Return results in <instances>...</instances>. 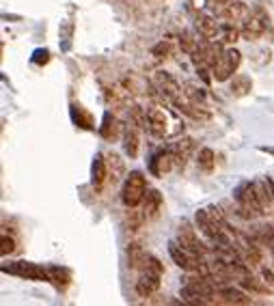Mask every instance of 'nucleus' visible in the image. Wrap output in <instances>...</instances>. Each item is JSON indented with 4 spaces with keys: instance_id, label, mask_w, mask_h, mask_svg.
<instances>
[{
    "instance_id": "obj_13",
    "label": "nucleus",
    "mask_w": 274,
    "mask_h": 306,
    "mask_svg": "<svg viewBox=\"0 0 274 306\" xmlns=\"http://www.w3.org/2000/svg\"><path fill=\"white\" fill-rule=\"evenodd\" d=\"M197 28L199 32L203 35L205 39H218V32H220V24L214 19L212 15H199L197 17Z\"/></svg>"
},
{
    "instance_id": "obj_18",
    "label": "nucleus",
    "mask_w": 274,
    "mask_h": 306,
    "mask_svg": "<svg viewBox=\"0 0 274 306\" xmlns=\"http://www.w3.org/2000/svg\"><path fill=\"white\" fill-rule=\"evenodd\" d=\"M100 134H102V138H106V140H115L117 136H119V121L115 119L113 112H106V114H104Z\"/></svg>"
},
{
    "instance_id": "obj_8",
    "label": "nucleus",
    "mask_w": 274,
    "mask_h": 306,
    "mask_svg": "<svg viewBox=\"0 0 274 306\" xmlns=\"http://www.w3.org/2000/svg\"><path fill=\"white\" fill-rule=\"evenodd\" d=\"M177 242L184 246L186 250H190L194 252V255H201V257H205V244L203 242H199V237H197V233H194V229L188 222H181L179 226V231H177Z\"/></svg>"
},
{
    "instance_id": "obj_11",
    "label": "nucleus",
    "mask_w": 274,
    "mask_h": 306,
    "mask_svg": "<svg viewBox=\"0 0 274 306\" xmlns=\"http://www.w3.org/2000/svg\"><path fill=\"white\" fill-rule=\"evenodd\" d=\"M160 278L158 274H153V272H140L138 281H136V294L140 298H149L151 294H155L160 287Z\"/></svg>"
},
{
    "instance_id": "obj_6",
    "label": "nucleus",
    "mask_w": 274,
    "mask_h": 306,
    "mask_svg": "<svg viewBox=\"0 0 274 306\" xmlns=\"http://www.w3.org/2000/svg\"><path fill=\"white\" fill-rule=\"evenodd\" d=\"M266 28H268V15H266V11L264 9H255V11H251V15L249 19L242 24V28H240V32L249 39H259L266 32Z\"/></svg>"
},
{
    "instance_id": "obj_24",
    "label": "nucleus",
    "mask_w": 274,
    "mask_h": 306,
    "mask_svg": "<svg viewBox=\"0 0 274 306\" xmlns=\"http://www.w3.org/2000/svg\"><path fill=\"white\" fill-rule=\"evenodd\" d=\"M253 87V82H251V78H246V76H236L233 78V84H231V93H236V95H246L251 91Z\"/></svg>"
},
{
    "instance_id": "obj_7",
    "label": "nucleus",
    "mask_w": 274,
    "mask_h": 306,
    "mask_svg": "<svg viewBox=\"0 0 274 306\" xmlns=\"http://www.w3.org/2000/svg\"><path fill=\"white\" fill-rule=\"evenodd\" d=\"M168 114L162 108H149L147 110V129L155 138H164L168 136Z\"/></svg>"
},
{
    "instance_id": "obj_27",
    "label": "nucleus",
    "mask_w": 274,
    "mask_h": 306,
    "mask_svg": "<svg viewBox=\"0 0 274 306\" xmlns=\"http://www.w3.org/2000/svg\"><path fill=\"white\" fill-rule=\"evenodd\" d=\"M0 244H2V246H0V255H2V257L11 255V252L15 250V244H13V239L6 235V233H2V237H0Z\"/></svg>"
},
{
    "instance_id": "obj_32",
    "label": "nucleus",
    "mask_w": 274,
    "mask_h": 306,
    "mask_svg": "<svg viewBox=\"0 0 274 306\" xmlns=\"http://www.w3.org/2000/svg\"><path fill=\"white\" fill-rule=\"evenodd\" d=\"M220 2H231V0H220Z\"/></svg>"
},
{
    "instance_id": "obj_22",
    "label": "nucleus",
    "mask_w": 274,
    "mask_h": 306,
    "mask_svg": "<svg viewBox=\"0 0 274 306\" xmlns=\"http://www.w3.org/2000/svg\"><path fill=\"white\" fill-rule=\"evenodd\" d=\"M179 43H181V50L188 52V54H194L199 48H201V39H194V35L190 30H186V32H181L179 35Z\"/></svg>"
},
{
    "instance_id": "obj_17",
    "label": "nucleus",
    "mask_w": 274,
    "mask_h": 306,
    "mask_svg": "<svg viewBox=\"0 0 274 306\" xmlns=\"http://www.w3.org/2000/svg\"><path fill=\"white\" fill-rule=\"evenodd\" d=\"M104 179H106V160H104L102 153H97L93 164H91V184L100 188L104 184Z\"/></svg>"
},
{
    "instance_id": "obj_2",
    "label": "nucleus",
    "mask_w": 274,
    "mask_h": 306,
    "mask_svg": "<svg viewBox=\"0 0 274 306\" xmlns=\"http://www.w3.org/2000/svg\"><path fill=\"white\" fill-rule=\"evenodd\" d=\"M214 294H218V287L207 276L197 274L194 278H188L181 287V298L188 304H205Z\"/></svg>"
},
{
    "instance_id": "obj_5",
    "label": "nucleus",
    "mask_w": 274,
    "mask_h": 306,
    "mask_svg": "<svg viewBox=\"0 0 274 306\" xmlns=\"http://www.w3.org/2000/svg\"><path fill=\"white\" fill-rule=\"evenodd\" d=\"M240 63H242V54L236 48H227L223 52V56L218 58V63L214 65V80L218 82H227L229 78L236 74Z\"/></svg>"
},
{
    "instance_id": "obj_31",
    "label": "nucleus",
    "mask_w": 274,
    "mask_h": 306,
    "mask_svg": "<svg viewBox=\"0 0 274 306\" xmlns=\"http://www.w3.org/2000/svg\"><path fill=\"white\" fill-rule=\"evenodd\" d=\"M259 149H262V151H266V153H272L274 155V149L272 147H259Z\"/></svg>"
},
{
    "instance_id": "obj_26",
    "label": "nucleus",
    "mask_w": 274,
    "mask_h": 306,
    "mask_svg": "<svg viewBox=\"0 0 274 306\" xmlns=\"http://www.w3.org/2000/svg\"><path fill=\"white\" fill-rule=\"evenodd\" d=\"M257 237L262 239V242H264V244L268 246V248L274 252V229H272V226H259Z\"/></svg>"
},
{
    "instance_id": "obj_28",
    "label": "nucleus",
    "mask_w": 274,
    "mask_h": 306,
    "mask_svg": "<svg viewBox=\"0 0 274 306\" xmlns=\"http://www.w3.org/2000/svg\"><path fill=\"white\" fill-rule=\"evenodd\" d=\"M48 61H50V52H48V50H41V48H39V50L32 52V63H37V65H45Z\"/></svg>"
},
{
    "instance_id": "obj_23",
    "label": "nucleus",
    "mask_w": 274,
    "mask_h": 306,
    "mask_svg": "<svg viewBox=\"0 0 274 306\" xmlns=\"http://www.w3.org/2000/svg\"><path fill=\"white\" fill-rule=\"evenodd\" d=\"M48 272H50V283H54L56 287H65V285L69 283V272L67 270L56 268V265H50Z\"/></svg>"
},
{
    "instance_id": "obj_20",
    "label": "nucleus",
    "mask_w": 274,
    "mask_h": 306,
    "mask_svg": "<svg viewBox=\"0 0 274 306\" xmlns=\"http://www.w3.org/2000/svg\"><path fill=\"white\" fill-rule=\"evenodd\" d=\"M168 149H171V153H173V158H175V164L184 166L186 164V158H188V151L192 149V142L190 140H179V142H173Z\"/></svg>"
},
{
    "instance_id": "obj_12",
    "label": "nucleus",
    "mask_w": 274,
    "mask_h": 306,
    "mask_svg": "<svg viewBox=\"0 0 274 306\" xmlns=\"http://www.w3.org/2000/svg\"><path fill=\"white\" fill-rule=\"evenodd\" d=\"M142 209H145L147 218H158L162 209V194L158 190H147L145 199H142Z\"/></svg>"
},
{
    "instance_id": "obj_30",
    "label": "nucleus",
    "mask_w": 274,
    "mask_h": 306,
    "mask_svg": "<svg viewBox=\"0 0 274 306\" xmlns=\"http://www.w3.org/2000/svg\"><path fill=\"white\" fill-rule=\"evenodd\" d=\"M268 181V186H270V192H272V199H274V181L272 179H266Z\"/></svg>"
},
{
    "instance_id": "obj_10",
    "label": "nucleus",
    "mask_w": 274,
    "mask_h": 306,
    "mask_svg": "<svg viewBox=\"0 0 274 306\" xmlns=\"http://www.w3.org/2000/svg\"><path fill=\"white\" fill-rule=\"evenodd\" d=\"M155 84H158V89L175 103V106H181V97H179L181 91L177 87V82H175L166 71H158V74H155Z\"/></svg>"
},
{
    "instance_id": "obj_4",
    "label": "nucleus",
    "mask_w": 274,
    "mask_h": 306,
    "mask_svg": "<svg viewBox=\"0 0 274 306\" xmlns=\"http://www.w3.org/2000/svg\"><path fill=\"white\" fill-rule=\"evenodd\" d=\"M4 274H13L26 281H41V283H50V272L48 268H41L37 263H28V261H15L9 265H2Z\"/></svg>"
},
{
    "instance_id": "obj_1",
    "label": "nucleus",
    "mask_w": 274,
    "mask_h": 306,
    "mask_svg": "<svg viewBox=\"0 0 274 306\" xmlns=\"http://www.w3.org/2000/svg\"><path fill=\"white\" fill-rule=\"evenodd\" d=\"M233 199H236V203H238L240 216H244V218H257L266 211L262 201L257 197V188H255V184H251V181L240 184L236 190H233Z\"/></svg>"
},
{
    "instance_id": "obj_19",
    "label": "nucleus",
    "mask_w": 274,
    "mask_h": 306,
    "mask_svg": "<svg viewBox=\"0 0 274 306\" xmlns=\"http://www.w3.org/2000/svg\"><path fill=\"white\" fill-rule=\"evenodd\" d=\"M123 151L128 158H136V153H138V136L132 127L123 129Z\"/></svg>"
},
{
    "instance_id": "obj_21",
    "label": "nucleus",
    "mask_w": 274,
    "mask_h": 306,
    "mask_svg": "<svg viewBox=\"0 0 274 306\" xmlns=\"http://www.w3.org/2000/svg\"><path fill=\"white\" fill-rule=\"evenodd\" d=\"M71 119H74L76 125H80L84 129H91L93 127V121H91V116L84 112L82 106H78V103H71Z\"/></svg>"
},
{
    "instance_id": "obj_9",
    "label": "nucleus",
    "mask_w": 274,
    "mask_h": 306,
    "mask_svg": "<svg viewBox=\"0 0 274 306\" xmlns=\"http://www.w3.org/2000/svg\"><path fill=\"white\" fill-rule=\"evenodd\" d=\"M175 164V158L171 153V149H160V151H155L151 155V160H149V171H151L155 177H162L164 173H168Z\"/></svg>"
},
{
    "instance_id": "obj_16",
    "label": "nucleus",
    "mask_w": 274,
    "mask_h": 306,
    "mask_svg": "<svg viewBox=\"0 0 274 306\" xmlns=\"http://www.w3.org/2000/svg\"><path fill=\"white\" fill-rule=\"evenodd\" d=\"M249 15H251V11L244 2H229L225 6V17L229 19V24H233V19L240 24H244L246 19H249Z\"/></svg>"
},
{
    "instance_id": "obj_3",
    "label": "nucleus",
    "mask_w": 274,
    "mask_h": 306,
    "mask_svg": "<svg viewBox=\"0 0 274 306\" xmlns=\"http://www.w3.org/2000/svg\"><path fill=\"white\" fill-rule=\"evenodd\" d=\"M147 179L140 171H132L121 186V201L128 207H138L147 194Z\"/></svg>"
},
{
    "instance_id": "obj_14",
    "label": "nucleus",
    "mask_w": 274,
    "mask_h": 306,
    "mask_svg": "<svg viewBox=\"0 0 274 306\" xmlns=\"http://www.w3.org/2000/svg\"><path fill=\"white\" fill-rule=\"evenodd\" d=\"M147 259H149V252H147L145 248H142L140 244H130V248H128V261H130V268L140 272L142 268H145Z\"/></svg>"
},
{
    "instance_id": "obj_25",
    "label": "nucleus",
    "mask_w": 274,
    "mask_h": 306,
    "mask_svg": "<svg viewBox=\"0 0 274 306\" xmlns=\"http://www.w3.org/2000/svg\"><path fill=\"white\" fill-rule=\"evenodd\" d=\"M197 162H199V166L203 168V171L212 173V168H214V151H212V149H207V147H205V149H201Z\"/></svg>"
},
{
    "instance_id": "obj_15",
    "label": "nucleus",
    "mask_w": 274,
    "mask_h": 306,
    "mask_svg": "<svg viewBox=\"0 0 274 306\" xmlns=\"http://www.w3.org/2000/svg\"><path fill=\"white\" fill-rule=\"evenodd\" d=\"M218 296L223 298V302H227V304H251L253 302L246 294H242V291L236 287H229V285L218 287Z\"/></svg>"
},
{
    "instance_id": "obj_29",
    "label": "nucleus",
    "mask_w": 274,
    "mask_h": 306,
    "mask_svg": "<svg viewBox=\"0 0 274 306\" xmlns=\"http://www.w3.org/2000/svg\"><path fill=\"white\" fill-rule=\"evenodd\" d=\"M153 56L155 58H166V54H168V43L166 41H160L158 45H153Z\"/></svg>"
}]
</instances>
